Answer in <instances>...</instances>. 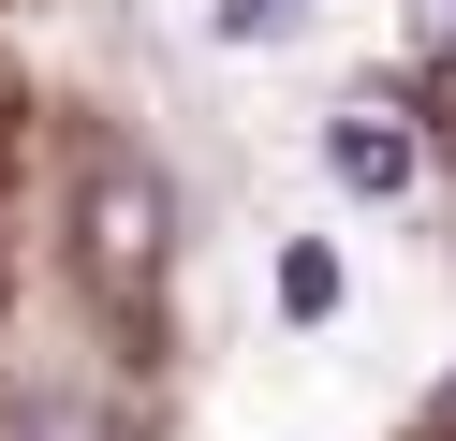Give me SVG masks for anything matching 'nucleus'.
<instances>
[{
    "instance_id": "obj_1",
    "label": "nucleus",
    "mask_w": 456,
    "mask_h": 441,
    "mask_svg": "<svg viewBox=\"0 0 456 441\" xmlns=\"http://www.w3.org/2000/svg\"><path fill=\"white\" fill-rule=\"evenodd\" d=\"M74 250H89V280H103V309L118 323H148L162 309V221H177V206H162V176L148 162H89V206H74Z\"/></svg>"
},
{
    "instance_id": "obj_2",
    "label": "nucleus",
    "mask_w": 456,
    "mask_h": 441,
    "mask_svg": "<svg viewBox=\"0 0 456 441\" xmlns=\"http://www.w3.org/2000/svg\"><path fill=\"white\" fill-rule=\"evenodd\" d=\"M412 162H427V147L397 133V103H338V118H324V176H338V192L397 206V192H412Z\"/></svg>"
},
{
    "instance_id": "obj_3",
    "label": "nucleus",
    "mask_w": 456,
    "mask_h": 441,
    "mask_svg": "<svg viewBox=\"0 0 456 441\" xmlns=\"http://www.w3.org/2000/svg\"><path fill=\"white\" fill-rule=\"evenodd\" d=\"M338 294H354V265H338L324 235H295V250H280V309H295V323H338Z\"/></svg>"
},
{
    "instance_id": "obj_4",
    "label": "nucleus",
    "mask_w": 456,
    "mask_h": 441,
    "mask_svg": "<svg viewBox=\"0 0 456 441\" xmlns=\"http://www.w3.org/2000/svg\"><path fill=\"white\" fill-rule=\"evenodd\" d=\"M295 15H309V0H221V45H280Z\"/></svg>"
},
{
    "instance_id": "obj_5",
    "label": "nucleus",
    "mask_w": 456,
    "mask_h": 441,
    "mask_svg": "<svg viewBox=\"0 0 456 441\" xmlns=\"http://www.w3.org/2000/svg\"><path fill=\"white\" fill-rule=\"evenodd\" d=\"M412 29H427V45H456V0H412Z\"/></svg>"
},
{
    "instance_id": "obj_6",
    "label": "nucleus",
    "mask_w": 456,
    "mask_h": 441,
    "mask_svg": "<svg viewBox=\"0 0 456 441\" xmlns=\"http://www.w3.org/2000/svg\"><path fill=\"white\" fill-rule=\"evenodd\" d=\"M442 118H456V45H442Z\"/></svg>"
}]
</instances>
